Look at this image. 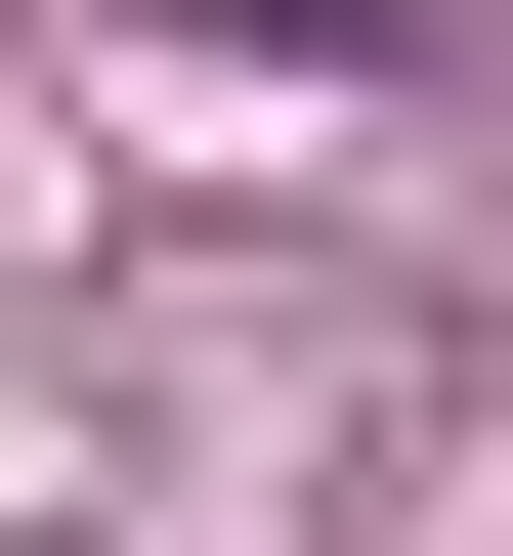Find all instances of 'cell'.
<instances>
[{
    "label": "cell",
    "mask_w": 513,
    "mask_h": 556,
    "mask_svg": "<svg viewBox=\"0 0 513 556\" xmlns=\"http://www.w3.org/2000/svg\"><path fill=\"white\" fill-rule=\"evenodd\" d=\"M215 43H343V0H215Z\"/></svg>",
    "instance_id": "cell-1"
}]
</instances>
